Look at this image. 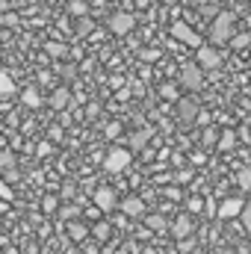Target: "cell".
Masks as SVG:
<instances>
[{"mask_svg":"<svg viewBox=\"0 0 251 254\" xmlns=\"http://www.w3.org/2000/svg\"><path fill=\"white\" fill-rule=\"evenodd\" d=\"M68 104H71V92H68L65 86L54 89V95H51V107H54V110H65Z\"/></svg>","mask_w":251,"mask_h":254,"instance_id":"5bb4252c","label":"cell"},{"mask_svg":"<svg viewBox=\"0 0 251 254\" xmlns=\"http://www.w3.org/2000/svg\"><path fill=\"white\" fill-rule=\"evenodd\" d=\"M243 210H246L243 198H225L219 204V219H237V216H243Z\"/></svg>","mask_w":251,"mask_h":254,"instance_id":"9c48e42d","label":"cell"},{"mask_svg":"<svg viewBox=\"0 0 251 254\" xmlns=\"http://www.w3.org/2000/svg\"><path fill=\"white\" fill-rule=\"evenodd\" d=\"M122 213H125L127 219H136V216H145V201L139 198V195H130L122 201Z\"/></svg>","mask_w":251,"mask_h":254,"instance_id":"8fae6325","label":"cell"},{"mask_svg":"<svg viewBox=\"0 0 251 254\" xmlns=\"http://www.w3.org/2000/svg\"><path fill=\"white\" fill-rule=\"evenodd\" d=\"M204 213H210V216L216 213V216H219V204H216L213 198H207V210H204Z\"/></svg>","mask_w":251,"mask_h":254,"instance_id":"f35d334b","label":"cell"},{"mask_svg":"<svg viewBox=\"0 0 251 254\" xmlns=\"http://www.w3.org/2000/svg\"><path fill=\"white\" fill-rule=\"evenodd\" d=\"M36 154H39V157H48V154H51V142H39Z\"/></svg>","mask_w":251,"mask_h":254,"instance_id":"74e56055","label":"cell"},{"mask_svg":"<svg viewBox=\"0 0 251 254\" xmlns=\"http://www.w3.org/2000/svg\"><path fill=\"white\" fill-rule=\"evenodd\" d=\"M136 6H148V0H136Z\"/></svg>","mask_w":251,"mask_h":254,"instance_id":"f6af8a7d","label":"cell"},{"mask_svg":"<svg viewBox=\"0 0 251 254\" xmlns=\"http://www.w3.org/2000/svg\"><path fill=\"white\" fill-rule=\"evenodd\" d=\"M187 210L189 213H204L207 210V201L204 198H187Z\"/></svg>","mask_w":251,"mask_h":254,"instance_id":"4316f807","label":"cell"},{"mask_svg":"<svg viewBox=\"0 0 251 254\" xmlns=\"http://www.w3.org/2000/svg\"><path fill=\"white\" fill-rule=\"evenodd\" d=\"M181 86L189 89V92H201V86H204V68H201V65H187V68H181Z\"/></svg>","mask_w":251,"mask_h":254,"instance_id":"277c9868","label":"cell"},{"mask_svg":"<svg viewBox=\"0 0 251 254\" xmlns=\"http://www.w3.org/2000/svg\"><path fill=\"white\" fill-rule=\"evenodd\" d=\"M163 3H175V0H163Z\"/></svg>","mask_w":251,"mask_h":254,"instance_id":"7dc6e473","label":"cell"},{"mask_svg":"<svg viewBox=\"0 0 251 254\" xmlns=\"http://www.w3.org/2000/svg\"><path fill=\"white\" fill-rule=\"evenodd\" d=\"M116 204H119V198H116L113 187H98L95 190V207H101L104 213H110V210H116Z\"/></svg>","mask_w":251,"mask_h":254,"instance_id":"ba28073f","label":"cell"},{"mask_svg":"<svg viewBox=\"0 0 251 254\" xmlns=\"http://www.w3.org/2000/svg\"><path fill=\"white\" fill-rule=\"evenodd\" d=\"M0 24H3V27H15V24H18V18H15L12 12H6V15L0 18Z\"/></svg>","mask_w":251,"mask_h":254,"instance_id":"d590c367","label":"cell"},{"mask_svg":"<svg viewBox=\"0 0 251 254\" xmlns=\"http://www.w3.org/2000/svg\"><path fill=\"white\" fill-rule=\"evenodd\" d=\"M172 36H175L178 42L189 45V48H195V51H198V48H204L201 36H198V33H195V30H192L189 24H184V21H175V24H172Z\"/></svg>","mask_w":251,"mask_h":254,"instance_id":"3957f363","label":"cell"},{"mask_svg":"<svg viewBox=\"0 0 251 254\" xmlns=\"http://www.w3.org/2000/svg\"><path fill=\"white\" fill-rule=\"evenodd\" d=\"M130 160H133V151L130 148H110L107 151V157H104V169L110 172V175H122L127 166H130Z\"/></svg>","mask_w":251,"mask_h":254,"instance_id":"7a4b0ae2","label":"cell"},{"mask_svg":"<svg viewBox=\"0 0 251 254\" xmlns=\"http://www.w3.org/2000/svg\"><path fill=\"white\" fill-rule=\"evenodd\" d=\"M249 45H251V33H237V36L231 39V48H234V51H246Z\"/></svg>","mask_w":251,"mask_h":254,"instance_id":"603a6c76","label":"cell"},{"mask_svg":"<svg viewBox=\"0 0 251 254\" xmlns=\"http://www.w3.org/2000/svg\"><path fill=\"white\" fill-rule=\"evenodd\" d=\"M77 207L74 204H65V207H60V219H65V222H77Z\"/></svg>","mask_w":251,"mask_h":254,"instance_id":"83f0119b","label":"cell"},{"mask_svg":"<svg viewBox=\"0 0 251 254\" xmlns=\"http://www.w3.org/2000/svg\"><path fill=\"white\" fill-rule=\"evenodd\" d=\"M68 3H71V0H68Z\"/></svg>","mask_w":251,"mask_h":254,"instance_id":"681fc988","label":"cell"},{"mask_svg":"<svg viewBox=\"0 0 251 254\" xmlns=\"http://www.w3.org/2000/svg\"><path fill=\"white\" fill-rule=\"evenodd\" d=\"M219 139H222V130H216V127H204V133H201L204 148H219Z\"/></svg>","mask_w":251,"mask_h":254,"instance_id":"2e32d148","label":"cell"},{"mask_svg":"<svg viewBox=\"0 0 251 254\" xmlns=\"http://www.w3.org/2000/svg\"><path fill=\"white\" fill-rule=\"evenodd\" d=\"M145 228H151L154 234H163V231H166V228H172V225L166 222V216H163V213H148V216H145Z\"/></svg>","mask_w":251,"mask_h":254,"instance_id":"4fadbf2b","label":"cell"},{"mask_svg":"<svg viewBox=\"0 0 251 254\" xmlns=\"http://www.w3.org/2000/svg\"><path fill=\"white\" fill-rule=\"evenodd\" d=\"M45 51H48V57H54V60H63L65 54H68V48H65L63 42H48Z\"/></svg>","mask_w":251,"mask_h":254,"instance_id":"ffe728a7","label":"cell"},{"mask_svg":"<svg viewBox=\"0 0 251 254\" xmlns=\"http://www.w3.org/2000/svg\"><path fill=\"white\" fill-rule=\"evenodd\" d=\"M175 107H178V119H181L184 125L198 122V116H201V107H198V101H195V98H181Z\"/></svg>","mask_w":251,"mask_h":254,"instance_id":"8992f818","label":"cell"},{"mask_svg":"<svg viewBox=\"0 0 251 254\" xmlns=\"http://www.w3.org/2000/svg\"><path fill=\"white\" fill-rule=\"evenodd\" d=\"M104 133H107V139H119L122 136V125L119 122H110V125L104 127Z\"/></svg>","mask_w":251,"mask_h":254,"instance_id":"f546056e","label":"cell"},{"mask_svg":"<svg viewBox=\"0 0 251 254\" xmlns=\"http://www.w3.org/2000/svg\"><path fill=\"white\" fill-rule=\"evenodd\" d=\"M92 234H95V240H98V243H107V240H110V234H113V225H110V222H95Z\"/></svg>","mask_w":251,"mask_h":254,"instance_id":"ac0fdd59","label":"cell"},{"mask_svg":"<svg viewBox=\"0 0 251 254\" xmlns=\"http://www.w3.org/2000/svg\"><path fill=\"white\" fill-rule=\"evenodd\" d=\"M18 178H21L18 169H9V172H6V184H12V181H18Z\"/></svg>","mask_w":251,"mask_h":254,"instance_id":"ab89813d","label":"cell"},{"mask_svg":"<svg viewBox=\"0 0 251 254\" xmlns=\"http://www.w3.org/2000/svg\"><path fill=\"white\" fill-rule=\"evenodd\" d=\"M237 187H240V190H251V169L249 166L237 172Z\"/></svg>","mask_w":251,"mask_h":254,"instance_id":"484cf974","label":"cell"},{"mask_svg":"<svg viewBox=\"0 0 251 254\" xmlns=\"http://www.w3.org/2000/svg\"><path fill=\"white\" fill-rule=\"evenodd\" d=\"M198 65L201 68H222V54L213 45H204V48H198Z\"/></svg>","mask_w":251,"mask_h":254,"instance_id":"30bf717a","label":"cell"},{"mask_svg":"<svg viewBox=\"0 0 251 254\" xmlns=\"http://www.w3.org/2000/svg\"><path fill=\"white\" fill-rule=\"evenodd\" d=\"M68 12H71L74 18H86V12H89V3H86V0H71V3H68Z\"/></svg>","mask_w":251,"mask_h":254,"instance_id":"7402d4cb","label":"cell"},{"mask_svg":"<svg viewBox=\"0 0 251 254\" xmlns=\"http://www.w3.org/2000/svg\"><path fill=\"white\" fill-rule=\"evenodd\" d=\"M42 210L45 213H60V198L57 195H45L42 198Z\"/></svg>","mask_w":251,"mask_h":254,"instance_id":"d4e9b609","label":"cell"},{"mask_svg":"<svg viewBox=\"0 0 251 254\" xmlns=\"http://www.w3.org/2000/svg\"><path fill=\"white\" fill-rule=\"evenodd\" d=\"M234 36H237V15H234V12H219L216 21H213L210 39H213L216 45H228Z\"/></svg>","mask_w":251,"mask_h":254,"instance_id":"6da1fadb","label":"cell"},{"mask_svg":"<svg viewBox=\"0 0 251 254\" xmlns=\"http://www.w3.org/2000/svg\"><path fill=\"white\" fill-rule=\"evenodd\" d=\"M160 95H163L166 101H175V104L181 101V95H178V86H175V83H163V86H160Z\"/></svg>","mask_w":251,"mask_h":254,"instance_id":"cb8c5ba5","label":"cell"},{"mask_svg":"<svg viewBox=\"0 0 251 254\" xmlns=\"http://www.w3.org/2000/svg\"><path fill=\"white\" fill-rule=\"evenodd\" d=\"M192 246H195V243H192V237H189V240H181V243H178V252L189 254V252H192Z\"/></svg>","mask_w":251,"mask_h":254,"instance_id":"836d02e7","label":"cell"},{"mask_svg":"<svg viewBox=\"0 0 251 254\" xmlns=\"http://www.w3.org/2000/svg\"><path fill=\"white\" fill-rule=\"evenodd\" d=\"M237 148V130H231V127H225L222 130V139H219V151H234Z\"/></svg>","mask_w":251,"mask_h":254,"instance_id":"9a60e30c","label":"cell"},{"mask_svg":"<svg viewBox=\"0 0 251 254\" xmlns=\"http://www.w3.org/2000/svg\"><path fill=\"white\" fill-rule=\"evenodd\" d=\"M243 3H246V0H243Z\"/></svg>","mask_w":251,"mask_h":254,"instance_id":"c3c4849f","label":"cell"},{"mask_svg":"<svg viewBox=\"0 0 251 254\" xmlns=\"http://www.w3.org/2000/svg\"><path fill=\"white\" fill-rule=\"evenodd\" d=\"M24 104H27L30 110H39V107H42V95H39L36 89H24Z\"/></svg>","mask_w":251,"mask_h":254,"instance_id":"44dd1931","label":"cell"},{"mask_svg":"<svg viewBox=\"0 0 251 254\" xmlns=\"http://www.w3.org/2000/svg\"><path fill=\"white\" fill-rule=\"evenodd\" d=\"M6 254H21V252H18V249H12V246H9V249H6Z\"/></svg>","mask_w":251,"mask_h":254,"instance_id":"ee69618b","label":"cell"},{"mask_svg":"<svg viewBox=\"0 0 251 254\" xmlns=\"http://www.w3.org/2000/svg\"><path fill=\"white\" fill-rule=\"evenodd\" d=\"M198 125H201V127H210V116H207L204 110H201V116H198Z\"/></svg>","mask_w":251,"mask_h":254,"instance_id":"b9f144b4","label":"cell"},{"mask_svg":"<svg viewBox=\"0 0 251 254\" xmlns=\"http://www.w3.org/2000/svg\"><path fill=\"white\" fill-rule=\"evenodd\" d=\"M139 60H142V63H154V60H160V51H157V48H148V51L139 54Z\"/></svg>","mask_w":251,"mask_h":254,"instance_id":"4dcf8cb0","label":"cell"},{"mask_svg":"<svg viewBox=\"0 0 251 254\" xmlns=\"http://www.w3.org/2000/svg\"><path fill=\"white\" fill-rule=\"evenodd\" d=\"M151 136H154V130H151V127H145V130H136V133L130 136V151H142V148H148Z\"/></svg>","mask_w":251,"mask_h":254,"instance_id":"7c38bea8","label":"cell"},{"mask_svg":"<svg viewBox=\"0 0 251 254\" xmlns=\"http://www.w3.org/2000/svg\"><path fill=\"white\" fill-rule=\"evenodd\" d=\"M166 198H172V201H181V190H178V187H166Z\"/></svg>","mask_w":251,"mask_h":254,"instance_id":"8d00e7d4","label":"cell"},{"mask_svg":"<svg viewBox=\"0 0 251 254\" xmlns=\"http://www.w3.org/2000/svg\"><path fill=\"white\" fill-rule=\"evenodd\" d=\"M240 219H243V228L251 231V204H246V210H243V216H240Z\"/></svg>","mask_w":251,"mask_h":254,"instance_id":"d6a6232c","label":"cell"},{"mask_svg":"<svg viewBox=\"0 0 251 254\" xmlns=\"http://www.w3.org/2000/svg\"><path fill=\"white\" fill-rule=\"evenodd\" d=\"M15 95V83H12V77L3 71L0 74V98H12Z\"/></svg>","mask_w":251,"mask_h":254,"instance_id":"d6986e66","label":"cell"},{"mask_svg":"<svg viewBox=\"0 0 251 254\" xmlns=\"http://www.w3.org/2000/svg\"><path fill=\"white\" fill-rule=\"evenodd\" d=\"M51 139H63V127H60V125L51 127Z\"/></svg>","mask_w":251,"mask_h":254,"instance_id":"60d3db41","label":"cell"},{"mask_svg":"<svg viewBox=\"0 0 251 254\" xmlns=\"http://www.w3.org/2000/svg\"><path fill=\"white\" fill-rule=\"evenodd\" d=\"M0 169H3V172L15 169V154H12V151H3V154H0Z\"/></svg>","mask_w":251,"mask_h":254,"instance_id":"f1b7e54d","label":"cell"},{"mask_svg":"<svg viewBox=\"0 0 251 254\" xmlns=\"http://www.w3.org/2000/svg\"><path fill=\"white\" fill-rule=\"evenodd\" d=\"M133 27H136V15L133 12H116L110 18V33L113 36H127Z\"/></svg>","mask_w":251,"mask_h":254,"instance_id":"5b68a950","label":"cell"},{"mask_svg":"<svg viewBox=\"0 0 251 254\" xmlns=\"http://www.w3.org/2000/svg\"><path fill=\"white\" fill-rule=\"evenodd\" d=\"M145 254H157V252H154V249H145Z\"/></svg>","mask_w":251,"mask_h":254,"instance_id":"bcb514c9","label":"cell"},{"mask_svg":"<svg viewBox=\"0 0 251 254\" xmlns=\"http://www.w3.org/2000/svg\"><path fill=\"white\" fill-rule=\"evenodd\" d=\"M71 195H74V187H71V184H65V190H63V198H71Z\"/></svg>","mask_w":251,"mask_h":254,"instance_id":"7bdbcfd3","label":"cell"},{"mask_svg":"<svg viewBox=\"0 0 251 254\" xmlns=\"http://www.w3.org/2000/svg\"><path fill=\"white\" fill-rule=\"evenodd\" d=\"M192 228H195V225H192V213H181V216L172 222L169 231H172V237L181 243V240H189V237H192Z\"/></svg>","mask_w":251,"mask_h":254,"instance_id":"52a82bcc","label":"cell"},{"mask_svg":"<svg viewBox=\"0 0 251 254\" xmlns=\"http://www.w3.org/2000/svg\"><path fill=\"white\" fill-rule=\"evenodd\" d=\"M68 237H71L74 243H83V240L89 237V228H86L83 222H68Z\"/></svg>","mask_w":251,"mask_h":254,"instance_id":"e0dca14e","label":"cell"},{"mask_svg":"<svg viewBox=\"0 0 251 254\" xmlns=\"http://www.w3.org/2000/svg\"><path fill=\"white\" fill-rule=\"evenodd\" d=\"M0 195H3V201H12V198H15V192H12L9 184H0Z\"/></svg>","mask_w":251,"mask_h":254,"instance_id":"e575fe53","label":"cell"},{"mask_svg":"<svg viewBox=\"0 0 251 254\" xmlns=\"http://www.w3.org/2000/svg\"><path fill=\"white\" fill-rule=\"evenodd\" d=\"M92 27H95V24H92L89 18H80V24H77V33H80V36H89V33H92Z\"/></svg>","mask_w":251,"mask_h":254,"instance_id":"1f68e13d","label":"cell"}]
</instances>
